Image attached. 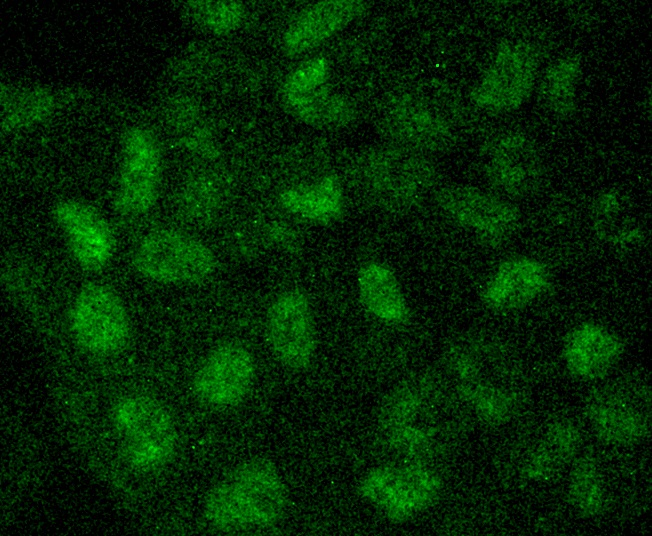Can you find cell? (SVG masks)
<instances>
[{"label":"cell","instance_id":"d6986e66","mask_svg":"<svg viewBox=\"0 0 652 536\" xmlns=\"http://www.w3.org/2000/svg\"><path fill=\"white\" fill-rule=\"evenodd\" d=\"M625 350L622 338L608 327L583 321L566 333L562 359L568 374L579 381L605 377L621 360Z\"/></svg>","mask_w":652,"mask_h":536},{"label":"cell","instance_id":"e0dca14e","mask_svg":"<svg viewBox=\"0 0 652 536\" xmlns=\"http://www.w3.org/2000/svg\"><path fill=\"white\" fill-rule=\"evenodd\" d=\"M552 285L550 270L537 258L512 256L502 261L481 291L483 305L496 313L520 311L547 293Z\"/></svg>","mask_w":652,"mask_h":536},{"label":"cell","instance_id":"4fadbf2b","mask_svg":"<svg viewBox=\"0 0 652 536\" xmlns=\"http://www.w3.org/2000/svg\"><path fill=\"white\" fill-rule=\"evenodd\" d=\"M365 177L374 197L387 208L412 206L437 182L434 166L412 150L388 149L370 155Z\"/></svg>","mask_w":652,"mask_h":536},{"label":"cell","instance_id":"cb8c5ba5","mask_svg":"<svg viewBox=\"0 0 652 536\" xmlns=\"http://www.w3.org/2000/svg\"><path fill=\"white\" fill-rule=\"evenodd\" d=\"M1 126L4 132L31 128L50 118L61 98L45 86L1 85Z\"/></svg>","mask_w":652,"mask_h":536},{"label":"cell","instance_id":"ac0fdd59","mask_svg":"<svg viewBox=\"0 0 652 536\" xmlns=\"http://www.w3.org/2000/svg\"><path fill=\"white\" fill-rule=\"evenodd\" d=\"M52 216L65 235L72 258L82 269L99 271L110 262L115 237L94 208L77 200H63L55 205Z\"/></svg>","mask_w":652,"mask_h":536},{"label":"cell","instance_id":"8992f818","mask_svg":"<svg viewBox=\"0 0 652 536\" xmlns=\"http://www.w3.org/2000/svg\"><path fill=\"white\" fill-rule=\"evenodd\" d=\"M135 270L144 278L163 284H196L217 267L212 250L191 235L160 229L145 235L132 256Z\"/></svg>","mask_w":652,"mask_h":536},{"label":"cell","instance_id":"3957f363","mask_svg":"<svg viewBox=\"0 0 652 536\" xmlns=\"http://www.w3.org/2000/svg\"><path fill=\"white\" fill-rule=\"evenodd\" d=\"M447 397L433 378L416 376L393 389L381 405L378 426L384 443L411 458L436 454L448 436Z\"/></svg>","mask_w":652,"mask_h":536},{"label":"cell","instance_id":"d4e9b609","mask_svg":"<svg viewBox=\"0 0 652 536\" xmlns=\"http://www.w3.org/2000/svg\"><path fill=\"white\" fill-rule=\"evenodd\" d=\"M392 132L404 139L412 151H438L448 144L450 131L445 121L423 105L401 101L387 116Z\"/></svg>","mask_w":652,"mask_h":536},{"label":"cell","instance_id":"f1b7e54d","mask_svg":"<svg viewBox=\"0 0 652 536\" xmlns=\"http://www.w3.org/2000/svg\"><path fill=\"white\" fill-rule=\"evenodd\" d=\"M622 211V201L615 192H604L597 196L592 207V220L595 229L602 236L612 238L615 236L616 241L620 244L633 243L641 237V231H625L618 224L621 221L620 213Z\"/></svg>","mask_w":652,"mask_h":536},{"label":"cell","instance_id":"9c48e42d","mask_svg":"<svg viewBox=\"0 0 652 536\" xmlns=\"http://www.w3.org/2000/svg\"><path fill=\"white\" fill-rule=\"evenodd\" d=\"M538 65L537 53L530 44L502 42L470 92L472 103L493 114L517 110L533 92Z\"/></svg>","mask_w":652,"mask_h":536},{"label":"cell","instance_id":"83f0119b","mask_svg":"<svg viewBox=\"0 0 652 536\" xmlns=\"http://www.w3.org/2000/svg\"><path fill=\"white\" fill-rule=\"evenodd\" d=\"M187 15L200 27L215 35H228L241 27L246 7L238 1H185Z\"/></svg>","mask_w":652,"mask_h":536},{"label":"cell","instance_id":"4316f807","mask_svg":"<svg viewBox=\"0 0 652 536\" xmlns=\"http://www.w3.org/2000/svg\"><path fill=\"white\" fill-rule=\"evenodd\" d=\"M567 487V499L575 512L583 518L600 515L606 505V493L596 460L588 454L572 462Z\"/></svg>","mask_w":652,"mask_h":536},{"label":"cell","instance_id":"6da1fadb","mask_svg":"<svg viewBox=\"0 0 652 536\" xmlns=\"http://www.w3.org/2000/svg\"><path fill=\"white\" fill-rule=\"evenodd\" d=\"M509 356L501 343L479 335L459 337L446 350L457 395L490 424L509 422L522 406Z\"/></svg>","mask_w":652,"mask_h":536},{"label":"cell","instance_id":"7a4b0ae2","mask_svg":"<svg viewBox=\"0 0 652 536\" xmlns=\"http://www.w3.org/2000/svg\"><path fill=\"white\" fill-rule=\"evenodd\" d=\"M287 505V488L275 465L266 459H251L208 491L203 515L219 530L267 528L283 518Z\"/></svg>","mask_w":652,"mask_h":536},{"label":"cell","instance_id":"5bb4252c","mask_svg":"<svg viewBox=\"0 0 652 536\" xmlns=\"http://www.w3.org/2000/svg\"><path fill=\"white\" fill-rule=\"evenodd\" d=\"M266 334L284 366L296 371L310 366L317 338L312 307L305 293L293 289L274 299L266 315Z\"/></svg>","mask_w":652,"mask_h":536},{"label":"cell","instance_id":"277c9868","mask_svg":"<svg viewBox=\"0 0 652 536\" xmlns=\"http://www.w3.org/2000/svg\"><path fill=\"white\" fill-rule=\"evenodd\" d=\"M112 422L128 460L136 468L152 471L174 457L178 434L167 408L156 398L131 394L114 405Z\"/></svg>","mask_w":652,"mask_h":536},{"label":"cell","instance_id":"5b68a950","mask_svg":"<svg viewBox=\"0 0 652 536\" xmlns=\"http://www.w3.org/2000/svg\"><path fill=\"white\" fill-rule=\"evenodd\" d=\"M329 78L326 58L317 56L302 62L282 82L279 99L283 109L298 121L321 130L353 123L357 118L354 103L336 92Z\"/></svg>","mask_w":652,"mask_h":536},{"label":"cell","instance_id":"7402d4cb","mask_svg":"<svg viewBox=\"0 0 652 536\" xmlns=\"http://www.w3.org/2000/svg\"><path fill=\"white\" fill-rule=\"evenodd\" d=\"M279 203L293 216L321 225L340 220L345 212L342 185L331 174L310 184L285 188L279 194Z\"/></svg>","mask_w":652,"mask_h":536},{"label":"cell","instance_id":"9a60e30c","mask_svg":"<svg viewBox=\"0 0 652 536\" xmlns=\"http://www.w3.org/2000/svg\"><path fill=\"white\" fill-rule=\"evenodd\" d=\"M255 371L250 350L241 343L226 342L204 358L192 378V391L211 407H234L247 397Z\"/></svg>","mask_w":652,"mask_h":536},{"label":"cell","instance_id":"44dd1931","mask_svg":"<svg viewBox=\"0 0 652 536\" xmlns=\"http://www.w3.org/2000/svg\"><path fill=\"white\" fill-rule=\"evenodd\" d=\"M357 287L363 307L376 319L388 325H402L410 318V308L402 287L385 264L370 261L357 274Z\"/></svg>","mask_w":652,"mask_h":536},{"label":"cell","instance_id":"8fae6325","mask_svg":"<svg viewBox=\"0 0 652 536\" xmlns=\"http://www.w3.org/2000/svg\"><path fill=\"white\" fill-rule=\"evenodd\" d=\"M434 201L448 219L492 246L508 241L521 225V214L515 205L479 188L444 186L434 192Z\"/></svg>","mask_w":652,"mask_h":536},{"label":"cell","instance_id":"484cf974","mask_svg":"<svg viewBox=\"0 0 652 536\" xmlns=\"http://www.w3.org/2000/svg\"><path fill=\"white\" fill-rule=\"evenodd\" d=\"M581 76L582 63L576 55L563 56L546 70L540 95L545 107L554 116L567 119L575 115Z\"/></svg>","mask_w":652,"mask_h":536},{"label":"cell","instance_id":"603a6c76","mask_svg":"<svg viewBox=\"0 0 652 536\" xmlns=\"http://www.w3.org/2000/svg\"><path fill=\"white\" fill-rule=\"evenodd\" d=\"M581 442V432L574 422L568 419L553 421L524 460L522 476L533 481L553 477L573 462Z\"/></svg>","mask_w":652,"mask_h":536},{"label":"cell","instance_id":"ffe728a7","mask_svg":"<svg viewBox=\"0 0 652 536\" xmlns=\"http://www.w3.org/2000/svg\"><path fill=\"white\" fill-rule=\"evenodd\" d=\"M369 8L362 0H324L300 11L286 27L281 49L287 57H297L319 47Z\"/></svg>","mask_w":652,"mask_h":536},{"label":"cell","instance_id":"2e32d148","mask_svg":"<svg viewBox=\"0 0 652 536\" xmlns=\"http://www.w3.org/2000/svg\"><path fill=\"white\" fill-rule=\"evenodd\" d=\"M484 173L499 192L512 198H525L541 187L544 165L531 139L510 131L491 140L486 149Z\"/></svg>","mask_w":652,"mask_h":536},{"label":"cell","instance_id":"30bf717a","mask_svg":"<svg viewBox=\"0 0 652 536\" xmlns=\"http://www.w3.org/2000/svg\"><path fill=\"white\" fill-rule=\"evenodd\" d=\"M162 152L157 137L144 127H131L122 138V160L113 205L124 217L147 213L156 203L162 180Z\"/></svg>","mask_w":652,"mask_h":536},{"label":"cell","instance_id":"7c38bea8","mask_svg":"<svg viewBox=\"0 0 652 536\" xmlns=\"http://www.w3.org/2000/svg\"><path fill=\"white\" fill-rule=\"evenodd\" d=\"M70 327L82 348L100 355L122 350L131 331L122 300L100 283H89L79 290L70 310Z\"/></svg>","mask_w":652,"mask_h":536},{"label":"cell","instance_id":"ba28073f","mask_svg":"<svg viewBox=\"0 0 652 536\" xmlns=\"http://www.w3.org/2000/svg\"><path fill=\"white\" fill-rule=\"evenodd\" d=\"M591 428L603 442L634 445L650 431V392L646 384L632 379L599 387L586 401Z\"/></svg>","mask_w":652,"mask_h":536},{"label":"cell","instance_id":"52a82bcc","mask_svg":"<svg viewBox=\"0 0 652 536\" xmlns=\"http://www.w3.org/2000/svg\"><path fill=\"white\" fill-rule=\"evenodd\" d=\"M441 490L440 476L417 462L375 467L358 485L360 496L395 523L410 520L431 507Z\"/></svg>","mask_w":652,"mask_h":536}]
</instances>
